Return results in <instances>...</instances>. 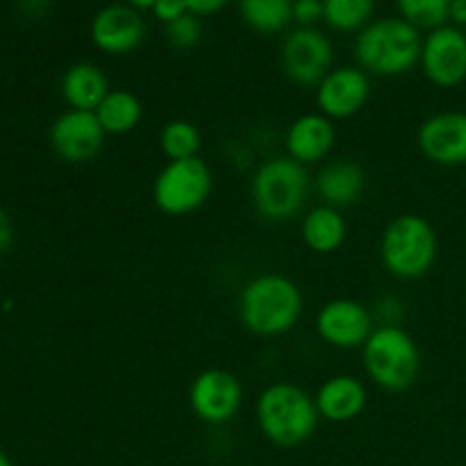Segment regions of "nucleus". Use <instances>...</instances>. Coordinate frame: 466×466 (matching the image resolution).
Segmentation results:
<instances>
[{"label":"nucleus","instance_id":"nucleus-12","mask_svg":"<svg viewBox=\"0 0 466 466\" xmlns=\"http://www.w3.org/2000/svg\"><path fill=\"white\" fill-rule=\"evenodd\" d=\"M317 330L321 339L335 349H358L371 337L373 321L362 303L337 299L323 305L321 312L317 314Z\"/></svg>","mask_w":466,"mask_h":466},{"label":"nucleus","instance_id":"nucleus-13","mask_svg":"<svg viewBox=\"0 0 466 466\" xmlns=\"http://www.w3.org/2000/svg\"><path fill=\"white\" fill-rule=\"evenodd\" d=\"M146 21L135 5H107L91 18V39L107 55H126L139 48Z\"/></svg>","mask_w":466,"mask_h":466},{"label":"nucleus","instance_id":"nucleus-14","mask_svg":"<svg viewBox=\"0 0 466 466\" xmlns=\"http://www.w3.org/2000/svg\"><path fill=\"white\" fill-rule=\"evenodd\" d=\"M371 82L362 68L341 66L317 86V105L326 118H350L367 105Z\"/></svg>","mask_w":466,"mask_h":466},{"label":"nucleus","instance_id":"nucleus-26","mask_svg":"<svg viewBox=\"0 0 466 466\" xmlns=\"http://www.w3.org/2000/svg\"><path fill=\"white\" fill-rule=\"evenodd\" d=\"M200 32H203L200 18L187 12L185 16L176 18L173 23H168V25H167V39H168V44L176 46V48L187 50V48H194V46L198 44Z\"/></svg>","mask_w":466,"mask_h":466},{"label":"nucleus","instance_id":"nucleus-20","mask_svg":"<svg viewBox=\"0 0 466 466\" xmlns=\"http://www.w3.org/2000/svg\"><path fill=\"white\" fill-rule=\"evenodd\" d=\"M300 232H303V241L308 244V248H312L314 253H332L344 244L346 221L339 209L321 205V208L308 212Z\"/></svg>","mask_w":466,"mask_h":466},{"label":"nucleus","instance_id":"nucleus-3","mask_svg":"<svg viewBox=\"0 0 466 466\" xmlns=\"http://www.w3.org/2000/svg\"><path fill=\"white\" fill-rule=\"evenodd\" d=\"M258 423L268 441L294 449L314 435L319 410L317 403L300 387L276 382L259 394Z\"/></svg>","mask_w":466,"mask_h":466},{"label":"nucleus","instance_id":"nucleus-15","mask_svg":"<svg viewBox=\"0 0 466 466\" xmlns=\"http://www.w3.org/2000/svg\"><path fill=\"white\" fill-rule=\"evenodd\" d=\"M419 148L444 167L466 162V112H441L419 127Z\"/></svg>","mask_w":466,"mask_h":466},{"label":"nucleus","instance_id":"nucleus-27","mask_svg":"<svg viewBox=\"0 0 466 466\" xmlns=\"http://www.w3.org/2000/svg\"><path fill=\"white\" fill-rule=\"evenodd\" d=\"M323 12H326V3H319V0L294 3V21H299L300 27H312L314 23L321 21Z\"/></svg>","mask_w":466,"mask_h":466},{"label":"nucleus","instance_id":"nucleus-28","mask_svg":"<svg viewBox=\"0 0 466 466\" xmlns=\"http://www.w3.org/2000/svg\"><path fill=\"white\" fill-rule=\"evenodd\" d=\"M153 14L159 18L162 23H173L176 18L185 16L187 14V0L180 3V0H155Z\"/></svg>","mask_w":466,"mask_h":466},{"label":"nucleus","instance_id":"nucleus-10","mask_svg":"<svg viewBox=\"0 0 466 466\" xmlns=\"http://www.w3.org/2000/svg\"><path fill=\"white\" fill-rule=\"evenodd\" d=\"M421 66L431 82L455 86L466 77V35L458 27L441 25L426 36Z\"/></svg>","mask_w":466,"mask_h":466},{"label":"nucleus","instance_id":"nucleus-25","mask_svg":"<svg viewBox=\"0 0 466 466\" xmlns=\"http://www.w3.org/2000/svg\"><path fill=\"white\" fill-rule=\"evenodd\" d=\"M396 7H399L400 18L417 30L419 27L437 30L449 18V0H403Z\"/></svg>","mask_w":466,"mask_h":466},{"label":"nucleus","instance_id":"nucleus-5","mask_svg":"<svg viewBox=\"0 0 466 466\" xmlns=\"http://www.w3.org/2000/svg\"><path fill=\"white\" fill-rule=\"evenodd\" d=\"M364 367L378 387L387 391H405L417 382L421 358L412 337L403 328L387 323L373 328L364 344Z\"/></svg>","mask_w":466,"mask_h":466},{"label":"nucleus","instance_id":"nucleus-21","mask_svg":"<svg viewBox=\"0 0 466 466\" xmlns=\"http://www.w3.org/2000/svg\"><path fill=\"white\" fill-rule=\"evenodd\" d=\"M141 114H144V107H141L139 98L126 89L109 91L107 98L96 109V116H98L105 135H126V132L135 130L137 123L141 121Z\"/></svg>","mask_w":466,"mask_h":466},{"label":"nucleus","instance_id":"nucleus-19","mask_svg":"<svg viewBox=\"0 0 466 466\" xmlns=\"http://www.w3.org/2000/svg\"><path fill=\"white\" fill-rule=\"evenodd\" d=\"M317 189L328 208H349L362 196L364 171L355 162H332L321 168L317 177Z\"/></svg>","mask_w":466,"mask_h":466},{"label":"nucleus","instance_id":"nucleus-24","mask_svg":"<svg viewBox=\"0 0 466 466\" xmlns=\"http://www.w3.org/2000/svg\"><path fill=\"white\" fill-rule=\"evenodd\" d=\"M373 14L371 0H328L323 18L330 27L341 32L360 30L369 25V18Z\"/></svg>","mask_w":466,"mask_h":466},{"label":"nucleus","instance_id":"nucleus-9","mask_svg":"<svg viewBox=\"0 0 466 466\" xmlns=\"http://www.w3.org/2000/svg\"><path fill=\"white\" fill-rule=\"evenodd\" d=\"M241 399H244L241 382L232 373L221 371V369H208L191 382V410L196 417L208 423L230 421L239 412Z\"/></svg>","mask_w":466,"mask_h":466},{"label":"nucleus","instance_id":"nucleus-17","mask_svg":"<svg viewBox=\"0 0 466 466\" xmlns=\"http://www.w3.org/2000/svg\"><path fill=\"white\" fill-rule=\"evenodd\" d=\"M319 417L332 423H344L362 414L367 405V390L353 376H335L326 380L314 399Z\"/></svg>","mask_w":466,"mask_h":466},{"label":"nucleus","instance_id":"nucleus-31","mask_svg":"<svg viewBox=\"0 0 466 466\" xmlns=\"http://www.w3.org/2000/svg\"><path fill=\"white\" fill-rule=\"evenodd\" d=\"M449 18H453L455 23H466V0L449 3Z\"/></svg>","mask_w":466,"mask_h":466},{"label":"nucleus","instance_id":"nucleus-7","mask_svg":"<svg viewBox=\"0 0 466 466\" xmlns=\"http://www.w3.org/2000/svg\"><path fill=\"white\" fill-rule=\"evenodd\" d=\"M212 191V173L203 159H182V162H168L159 171L153 185V200L164 214L196 212L203 208Z\"/></svg>","mask_w":466,"mask_h":466},{"label":"nucleus","instance_id":"nucleus-16","mask_svg":"<svg viewBox=\"0 0 466 466\" xmlns=\"http://www.w3.org/2000/svg\"><path fill=\"white\" fill-rule=\"evenodd\" d=\"M287 150L299 164H314L326 157L335 144V127L323 114H305L287 130Z\"/></svg>","mask_w":466,"mask_h":466},{"label":"nucleus","instance_id":"nucleus-11","mask_svg":"<svg viewBox=\"0 0 466 466\" xmlns=\"http://www.w3.org/2000/svg\"><path fill=\"white\" fill-rule=\"evenodd\" d=\"M105 130L96 112L68 109L50 127V144L55 153L66 162H86L103 148Z\"/></svg>","mask_w":466,"mask_h":466},{"label":"nucleus","instance_id":"nucleus-18","mask_svg":"<svg viewBox=\"0 0 466 466\" xmlns=\"http://www.w3.org/2000/svg\"><path fill=\"white\" fill-rule=\"evenodd\" d=\"M109 91L112 89H109L107 76L96 64H73L62 77L64 100L80 112H96L98 105L107 98Z\"/></svg>","mask_w":466,"mask_h":466},{"label":"nucleus","instance_id":"nucleus-32","mask_svg":"<svg viewBox=\"0 0 466 466\" xmlns=\"http://www.w3.org/2000/svg\"><path fill=\"white\" fill-rule=\"evenodd\" d=\"M0 466H12V462H9V458L3 453V451H0Z\"/></svg>","mask_w":466,"mask_h":466},{"label":"nucleus","instance_id":"nucleus-30","mask_svg":"<svg viewBox=\"0 0 466 466\" xmlns=\"http://www.w3.org/2000/svg\"><path fill=\"white\" fill-rule=\"evenodd\" d=\"M12 237H14L12 221H9L7 214L0 209V255H3L9 246H12Z\"/></svg>","mask_w":466,"mask_h":466},{"label":"nucleus","instance_id":"nucleus-6","mask_svg":"<svg viewBox=\"0 0 466 466\" xmlns=\"http://www.w3.org/2000/svg\"><path fill=\"white\" fill-rule=\"evenodd\" d=\"M253 203L268 221H287L305 205L309 177L303 164L291 157H276L264 162L253 177Z\"/></svg>","mask_w":466,"mask_h":466},{"label":"nucleus","instance_id":"nucleus-4","mask_svg":"<svg viewBox=\"0 0 466 466\" xmlns=\"http://www.w3.org/2000/svg\"><path fill=\"white\" fill-rule=\"evenodd\" d=\"M380 258L387 271L400 280H417L426 276L437 259L435 228L417 214L396 217L385 228Z\"/></svg>","mask_w":466,"mask_h":466},{"label":"nucleus","instance_id":"nucleus-8","mask_svg":"<svg viewBox=\"0 0 466 466\" xmlns=\"http://www.w3.org/2000/svg\"><path fill=\"white\" fill-rule=\"evenodd\" d=\"M282 71L296 85H321L330 73L332 44L317 27H299L289 32L280 48Z\"/></svg>","mask_w":466,"mask_h":466},{"label":"nucleus","instance_id":"nucleus-23","mask_svg":"<svg viewBox=\"0 0 466 466\" xmlns=\"http://www.w3.org/2000/svg\"><path fill=\"white\" fill-rule=\"evenodd\" d=\"M159 146H162V153L167 155L168 162L194 159L200 148V132L194 123L176 118V121L167 123V126L162 127Z\"/></svg>","mask_w":466,"mask_h":466},{"label":"nucleus","instance_id":"nucleus-2","mask_svg":"<svg viewBox=\"0 0 466 466\" xmlns=\"http://www.w3.org/2000/svg\"><path fill=\"white\" fill-rule=\"evenodd\" d=\"M241 321L259 337H278L296 326L303 309L300 289L285 276L264 273L241 291Z\"/></svg>","mask_w":466,"mask_h":466},{"label":"nucleus","instance_id":"nucleus-29","mask_svg":"<svg viewBox=\"0 0 466 466\" xmlns=\"http://www.w3.org/2000/svg\"><path fill=\"white\" fill-rule=\"evenodd\" d=\"M223 5H226L223 0H187V12L194 14V16L198 18H205L209 16V14L218 12Z\"/></svg>","mask_w":466,"mask_h":466},{"label":"nucleus","instance_id":"nucleus-22","mask_svg":"<svg viewBox=\"0 0 466 466\" xmlns=\"http://www.w3.org/2000/svg\"><path fill=\"white\" fill-rule=\"evenodd\" d=\"M241 18L258 32H280L294 21V5L287 0H246L241 3Z\"/></svg>","mask_w":466,"mask_h":466},{"label":"nucleus","instance_id":"nucleus-1","mask_svg":"<svg viewBox=\"0 0 466 466\" xmlns=\"http://www.w3.org/2000/svg\"><path fill=\"white\" fill-rule=\"evenodd\" d=\"M423 41L419 30L403 18H378L355 41V57L362 71L382 77L403 76L421 62Z\"/></svg>","mask_w":466,"mask_h":466}]
</instances>
